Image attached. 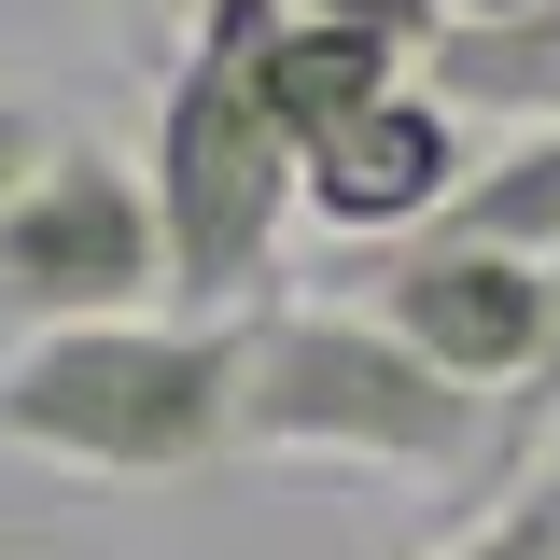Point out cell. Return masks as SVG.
Here are the masks:
<instances>
[{"instance_id":"13","label":"cell","mask_w":560,"mask_h":560,"mask_svg":"<svg viewBox=\"0 0 560 560\" xmlns=\"http://www.w3.org/2000/svg\"><path fill=\"white\" fill-rule=\"evenodd\" d=\"M113 14H127V28H183V43H197V14H210V0H113Z\"/></svg>"},{"instance_id":"3","label":"cell","mask_w":560,"mask_h":560,"mask_svg":"<svg viewBox=\"0 0 560 560\" xmlns=\"http://www.w3.org/2000/svg\"><path fill=\"white\" fill-rule=\"evenodd\" d=\"M238 448L294 463H364V477H490L504 420L490 393L434 378L378 308H238Z\"/></svg>"},{"instance_id":"4","label":"cell","mask_w":560,"mask_h":560,"mask_svg":"<svg viewBox=\"0 0 560 560\" xmlns=\"http://www.w3.org/2000/svg\"><path fill=\"white\" fill-rule=\"evenodd\" d=\"M140 308H168L154 183L113 168L98 140H57V168L0 210V323L70 337V323H140Z\"/></svg>"},{"instance_id":"6","label":"cell","mask_w":560,"mask_h":560,"mask_svg":"<svg viewBox=\"0 0 560 560\" xmlns=\"http://www.w3.org/2000/svg\"><path fill=\"white\" fill-rule=\"evenodd\" d=\"M477 183V154H463V113L434 98V84H393V98H364L350 127L308 140V224H337V238H434L448 197Z\"/></svg>"},{"instance_id":"8","label":"cell","mask_w":560,"mask_h":560,"mask_svg":"<svg viewBox=\"0 0 560 560\" xmlns=\"http://www.w3.org/2000/svg\"><path fill=\"white\" fill-rule=\"evenodd\" d=\"M420 84L448 113H504V127H560V0L547 14H448L420 43Z\"/></svg>"},{"instance_id":"2","label":"cell","mask_w":560,"mask_h":560,"mask_svg":"<svg viewBox=\"0 0 560 560\" xmlns=\"http://www.w3.org/2000/svg\"><path fill=\"white\" fill-rule=\"evenodd\" d=\"M0 448L57 477H210L238 448V323L140 308V323H70L0 364Z\"/></svg>"},{"instance_id":"1","label":"cell","mask_w":560,"mask_h":560,"mask_svg":"<svg viewBox=\"0 0 560 560\" xmlns=\"http://www.w3.org/2000/svg\"><path fill=\"white\" fill-rule=\"evenodd\" d=\"M253 28L267 0H210L197 43L168 57V98H154V224H168V308H267L280 280V224L308 210V140L267 113V70H253Z\"/></svg>"},{"instance_id":"11","label":"cell","mask_w":560,"mask_h":560,"mask_svg":"<svg viewBox=\"0 0 560 560\" xmlns=\"http://www.w3.org/2000/svg\"><path fill=\"white\" fill-rule=\"evenodd\" d=\"M43 168H57V127H43V98H28V84H0V210L28 197Z\"/></svg>"},{"instance_id":"14","label":"cell","mask_w":560,"mask_h":560,"mask_svg":"<svg viewBox=\"0 0 560 560\" xmlns=\"http://www.w3.org/2000/svg\"><path fill=\"white\" fill-rule=\"evenodd\" d=\"M448 14H547V0H448ZM448 14H434V28H448Z\"/></svg>"},{"instance_id":"10","label":"cell","mask_w":560,"mask_h":560,"mask_svg":"<svg viewBox=\"0 0 560 560\" xmlns=\"http://www.w3.org/2000/svg\"><path fill=\"white\" fill-rule=\"evenodd\" d=\"M407 560H560V463H533L504 504H477L448 547H407Z\"/></svg>"},{"instance_id":"7","label":"cell","mask_w":560,"mask_h":560,"mask_svg":"<svg viewBox=\"0 0 560 560\" xmlns=\"http://www.w3.org/2000/svg\"><path fill=\"white\" fill-rule=\"evenodd\" d=\"M253 70H267V113H280V127L323 140V127H350L364 98L420 84V43H393V28H337V14H294V0H267Z\"/></svg>"},{"instance_id":"5","label":"cell","mask_w":560,"mask_h":560,"mask_svg":"<svg viewBox=\"0 0 560 560\" xmlns=\"http://www.w3.org/2000/svg\"><path fill=\"white\" fill-rule=\"evenodd\" d=\"M393 337L434 364V378H463V393H504V420L547 393L560 364V267L533 253H490V238H407V253H378V294H364Z\"/></svg>"},{"instance_id":"9","label":"cell","mask_w":560,"mask_h":560,"mask_svg":"<svg viewBox=\"0 0 560 560\" xmlns=\"http://www.w3.org/2000/svg\"><path fill=\"white\" fill-rule=\"evenodd\" d=\"M448 238H490V253L560 267V127H518L504 154H477V183L448 197Z\"/></svg>"},{"instance_id":"12","label":"cell","mask_w":560,"mask_h":560,"mask_svg":"<svg viewBox=\"0 0 560 560\" xmlns=\"http://www.w3.org/2000/svg\"><path fill=\"white\" fill-rule=\"evenodd\" d=\"M294 14H337V28H393V43H434L448 0H294Z\"/></svg>"}]
</instances>
